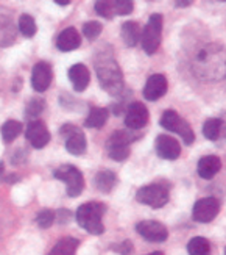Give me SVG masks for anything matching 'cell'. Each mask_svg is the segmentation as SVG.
Masks as SVG:
<instances>
[{
	"instance_id": "33",
	"label": "cell",
	"mask_w": 226,
	"mask_h": 255,
	"mask_svg": "<svg viewBox=\"0 0 226 255\" xmlns=\"http://www.w3.org/2000/svg\"><path fill=\"white\" fill-rule=\"evenodd\" d=\"M116 251H119L120 254H123V255H131V252H133V245L130 241H125V243H122L120 245V249H116Z\"/></svg>"
},
{
	"instance_id": "25",
	"label": "cell",
	"mask_w": 226,
	"mask_h": 255,
	"mask_svg": "<svg viewBox=\"0 0 226 255\" xmlns=\"http://www.w3.org/2000/svg\"><path fill=\"white\" fill-rule=\"evenodd\" d=\"M223 127V121L217 118H211L208 119L205 124H203V135H205L209 141H217L220 136V131Z\"/></svg>"
},
{
	"instance_id": "17",
	"label": "cell",
	"mask_w": 226,
	"mask_h": 255,
	"mask_svg": "<svg viewBox=\"0 0 226 255\" xmlns=\"http://www.w3.org/2000/svg\"><path fill=\"white\" fill-rule=\"evenodd\" d=\"M220 169H222V160L217 157V155H206V157L200 158L198 166H197L198 175L205 180L214 179Z\"/></svg>"
},
{
	"instance_id": "2",
	"label": "cell",
	"mask_w": 226,
	"mask_h": 255,
	"mask_svg": "<svg viewBox=\"0 0 226 255\" xmlns=\"http://www.w3.org/2000/svg\"><path fill=\"white\" fill-rule=\"evenodd\" d=\"M106 212V207L100 202H87L78 207L76 210V223L81 229L92 235H101L105 232L103 227V215Z\"/></svg>"
},
{
	"instance_id": "10",
	"label": "cell",
	"mask_w": 226,
	"mask_h": 255,
	"mask_svg": "<svg viewBox=\"0 0 226 255\" xmlns=\"http://www.w3.org/2000/svg\"><path fill=\"white\" fill-rule=\"evenodd\" d=\"M60 133L66 138V149L72 155H83L86 152V136L84 133L72 124H64Z\"/></svg>"
},
{
	"instance_id": "29",
	"label": "cell",
	"mask_w": 226,
	"mask_h": 255,
	"mask_svg": "<svg viewBox=\"0 0 226 255\" xmlns=\"http://www.w3.org/2000/svg\"><path fill=\"white\" fill-rule=\"evenodd\" d=\"M101 30H103V27H101L100 22L97 20H90V22H86L84 27H83V35L89 39V41H95L98 36Z\"/></svg>"
},
{
	"instance_id": "13",
	"label": "cell",
	"mask_w": 226,
	"mask_h": 255,
	"mask_svg": "<svg viewBox=\"0 0 226 255\" xmlns=\"http://www.w3.org/2000/svg\"><path fill=\"white\" fill-rule=\"evenodd\" d=\"M149 110L141 102H133L127 108V116H125V124L131 130H141L147 124H149Z\"/></svg>"
},
{
	"instance_id": "32",
	"label": "cell",
	"mask_w": 226,
	"mask_h": 255,
	"mask_svg": "<svg viewBox=\"0 0 226 255\" xmlns=\"http://www.w3.org/2000/svg\"><path fill=\"white\" fill-rule=\"evenodd\" d=\"M134 9V3L130 0H116L114 2V13L116 16H127Z\"/></svg>"
},
{
	"instance_id": "9",
	"label": "cell",
	"mask_w": 226,
	"mask_h": 255,
	"mask_svg": "<svg viewBox=\"0 0 226 255\" xmlns=\"http://www.w3.org/2000/svg\"><path fill=\"white\" fill-rule=\"evenodd\" d=\"M220 212V201L217 197H203L192 208V218L197 223H211Z\"/></svg>"
},
{
	"instance_id": "20",
	"label": "cell",
	"mask_w": 226,
	"mask_h": 255,
	"mask_svg": "<svg viewBox=\"0 0 226 255\" xmlns=\"http://www.w3.org/2000/svg\"><path fill=\"white\" fill-rule=\"evenodd\" d=\"M141 36H142V31H141V27L138 22L128 20L122 25V38L125 41L127 46H130V47L138 46V42L141 41Z\"/></svg>"
},
{
	"instance_id": "24",
	"label": "cell",
	"mask_w": 226,
	"mask_h": 255,
	"mask_svg": "<svg viewBox=\"0 0 226 255\" xmlns=\"http://www.w3.org/2000/svg\"><path fill=\"white\" fill-rule=\"evenodd\" d=\"M187 252L189 255H211V245L206 238L195 237L189 241Z\"/></svg>"
},
{
	"instance_id": "18",
	"label": "cell",
	"mask_w": 226,
	"mask_h": 255,
	"mask_svg": "<svg viewBox=\"0 0 226 255\" xmlns=\"http://www.w3.org/2000/svg\"><path fill=\"white\" fill-rule=\"evenodd\" d=\"M80 44H81V36L74 27L63 30L58 35V38H56V47L61 52H72L80 47Z\"/></svg>"
},
{
	"instance_id": "23",
	"label": "cell",
	"mask_w": 226,
	"mask_h": 255,
	"mask_svg": "<svg viewBox=\"0 0 226 255\" xmlns=\"http://www.w3.org/2000/svg\"><path fill=\"white\" fill-rule=\"evenodd\" d=\"M78 245H80L78 240H75L72 237L63 238L56 243V246L49 252V255H75Z\"/></svg>"
},
{
	"instance_id": "6",
	"label": "cell",
	"mask_w": 226,
	"mask_h": 255,
	"mask_svg": "<svg viewBox=\"0 0 226 255\" xmlns=\"http://www.w3.org/2000/svg\"><path fill=\"white\" fill-rule=\"evenodd\" d=\"M161 126L165 130H170V131L176 133V135H179L187 146H190L195 139L192 127L187 124L186 119H183L175 112V110H167V112H164V115L161 118Z\"/></svg>"
},
{
	"instance_id": "4",
	"label": "cell",
	"mask_w": 226,
	"mask_h": 255,
	"mask_svg": "<svg viewBox=\"0 0 226 255\" xmlns=\"http://www.w3.org/2000/svg\"><path fill=\"white\" fill-rule=\"evenodd\" d=\"M161 35H162V16L151 14L141 36L142 49L147 55H153L157 52V49L161 46Z\"/></svg>"
},
{
	"instance_id": "1",
	"label": "cell",
	"mask_w": 226,
	"mask_h": 255,
	"mask_svg": "<svg viewBox=\"0 0 226 255\" xmlns=\"http://www.w3.org/2000/svg\"><path fill=\"white\" fill-rule=\"evenodd\" d=\"M94 64L101 88L111 96H122L123 90H125V83H123L122 71L116 58L112 57V53L111 52L98 53Z\"/></svg>"
},
{
	"instance_id": "22",
	"label": "cell",
	"mask_w": 226,
	"mask_h": 255,
	"mask_svg": "<svg viewBox=\"0 0 226 255\" xmlns=\"http://www.w3.org/2000/svg\"><path fill=\"white\" fill-rule=\"evenodd\" d=\"M94 183H95L98 191H101V193H109V191H112V188L116 186L117 177H116V174L112 172V171H100L95 175Z\"/></svg>"
},
{
	"instance_id": "21",
	"label": "cell",
	"mask_w": 226,
	"mask_h": 255,
	"mask_svg": "<svg viewBox=\"0 0 226 255\" xmlns=\"http://www.w3.org/2000/svg\"><path fill=\"white\" fill-rule=\"evenodd\" d=\"M108 110L106 108H100V107H95V108H90V112L84 121V126L87 128H101L108 121Z\"/></svg>"
},
{
	"instance_id": "36",
	"label": "cell",
	"mask_w": 226,
	"mask_h": 255,
	"mask_svg": "<svg viewBox=\"0 0 226 255\" xmlns=\"http://www.w3.org/2000/svg\"><path fill=\"white\" fill-rule=\"evenodd\" d=\"M2 172H3V164L0 163V174H2ZM0 177H2V175H0Z\"/></svg>"
},
{
	"instance_id": "30",
	"label": "cell",
	"mask_w": 226,
	"mask_h": 255,
	"mask_svg": "<svg viewBox=\"0 0 226 255\" xmlns=\"http://www.w3.org/2000/svg\"><path fill=\"white\" fill-rule=\"evenodd\" d=\"M44 108H45V104H44L42 99H33L25 108V116L30 119H35L44 112Z\"/></svg>"
},
{
	"instance_id": "37",
	"label": "cell",
	"mask_w": 226,
	"mask_h": 255,
	"mask_svg": "<svg viewBox=\"0 0 226 255\" xmlns=\"http://www.w3.org/2000/svg\"><path fill=\"white\" fill-rule=\"evenodd\" d=\"M225 255H226V252H225Z\"/></svg>"
},
{
	"instance_id": "16",
	"label": "cell",
	"mask_w": 226,
	"mask_h": 255,
	"mask_svg": "<svg viewBox=\"0 0 226 255\" xmlns=\"http://www.w3.org/2000/svg\"><path fill=\"white\" fill-rule=\"evenodd\" d=\"M167 79L165 75L162 74H153L149 80L145 83V88H144V97L147 101L150 102H154L157 99H161L165 93H167Z\"/></svg>"
},
{
	"instance_id": "19",
	"label": "cell",
	"mask_w": 226,
	"mask_h": 255,
	"mask_svg": "<svg viewBox=\"0 0 226 255\" xmlns=\"http://www.w3.org/2000/svg\"><path fill=\"white\" fill-rule=\"evenodd\" d=\"M69 79H71V82L74 85V90L78 91V93H83L87 88L89 82H90L89 69L81 63L74 64L72 68L69 69Z\"/></svg>"
},
{
	"instance_id": "12",
	"label": "cell",
	"mask_w": 226,
	"mask_h": 255,
	"mask_svg": "<svg viewBox=\"0 0 226 255\" xmlns=\"http://www.w3.org/2000/svg\"><path fill=\"white\" fill-rule=\"evenodd\" d=\"M53 79V72H52V66L45 61H39L35 64L31 72V86L33 90L38 93H44L49 90V86Z\"/></svg>"
},
{
	"instance_id": "27",
	"label": "cell",
	"mask_w": 226,
	"mask_h": 255,
	"mask_svg": "<svg viewBox=\"0 0 226 255\" xmlns=\"http://www.w3.org/2000/svg\"><path fill=\"white\" fill-rule=\"evenodd\" d=\"M19 30H20V33L24 36L33 38L36 35V31H38L35 19H33L31 16H28V14H22L20 19H19Z\"/></svg>"
},
{
	"instance_id": "11",
	"label": "cell",
	"mask_w": 226,
	"mask_h": 255,
	"mask_svg": "<svg viewBox=\"0 0 226 255\" xmlns=\"http://www.w3.org/2000/svg\"><path fill=\"white\" fill-rule=\"evenodd\" d=\"M136 230L142 238L151 243H162L168 237L167 227L159 221H142L136 226Z\"/></svg>"
},
{
	"instance_id": "8",
	"label": "cell",
	"mask_w": 226,
	"mask_h": 255,
	"mask_svg": "<svg viewBox=\"0 0 226 255\" xmlns=\"http://www.w3.org/2000/svg\"><path fill=\"white\" fill-rule=\"evenodd\" d=\"M136 199H138V202L144 205L161 208L168 202V190H167V186L159 185V183L145 185L138 191Z\"/></svg>"
},
{
	"instance_id": "26",
	"label": "cell",
	"mask_w": 226,
	"mask_h": 255,
	"mask_svg": "<svg viewBox=\"0 0 226 255\" xmlns=\"http://www.w3.org/2000/svg\"><path fill=\"white\" fill-rule=\"evenodd\" d=\"M22 131V124L17 123V121H6V123L0 128V133H2V138L5 142H13Z\"/></svg>"
},
{
	"instance_id": "14",
	"label": "cell",
	"mask_w": 226,
	"mask_h": 255,
	"mask_svg": "<svg viewBox=\"0 0 226 255\" xmlns=\"http://www.w3.org/2000/svg\"><path fill=\"white\" fill-rule=\"evenodd\" d=\"M25 136L35 149H42L50 141V133L42 121H31L27 127Z\"/></svg>"
},
{
	"instance_id": "5",
	"label": "cell",
	"mask_w": 226,
	"mask_h": 255,
	"mask_svg": "<svg viewBox=\"0 0 226 255\" xmlns=\"http://www.w3.org/2000/svg\"><path fill=\"white\" fill-rule=\"evenodd\" d=\"M134 135L127 130H117L109 136L106 142L108 155L116 161H123L130 157V144L134 141Z\"/></svg>"
},
{
	"instance_id": "35",
	"label": "cell",
	"mask_w": 226,
	"mask_h": 255,
	"mask_svg": "<svg viewBox=\"0 0 226 255\" xmlns=\"http://www.w3.org/2000/svg\"><path fill=\"white\" fill-rule=\"evenodd\" d=\"M149 255H164L162 252H151V254H149Z\"/></svg>"
},
{
	"instance_id": "7",
	"label": "cell",
	"mask_w": 226,
	"mask_h": 255,
	"mask_svg": "<svg viewBox=\"0 0 226 255\" xmlns=\"http://www.w3.org/2000/svg\"><path fill=\"white\" fill-rule=\"evenodd\" d=\"M55 179H58L61 182L66 183L67 188V194L71 197H76L80 196L81 191L84 190V179L83 174L80 172V169H76L72 164H64L61 168H58L55 171Z\"/></svg>"
},
{
	"instance_id": "15",
	"label": "cell",
	"mask_w": 226,
	"mask_h": 255,
	"mask_svg": "<svg viewBox=\"0 0 226 255\" xmlns=\"http://www.w3.org/2000/svg\"><path fill=\"white\" fill-rule=\"evenodd\" d=\"M154 149L157 157H161L164 160H176L181 155V146L179 142L168 136V135H159L154 141Z\"/></svg>"
},
{
	"instance_id": "3",
	"label": "cell",
	"mask_w": 226,
	"mask_h": 255,
	"mask_svg": "<svg viewBox=\"0 0 226 255\" xmlns=\"http://www.w3.org/2000/svg\"><path fill=\"white\" fill-rule=\"evenodd\" d=\"M195 64L198 66V69L201 74H205L206 79H211L214 75L216 79H222L223 75H226V69H223V66H226V60L222 58V50H212L208 47L206 50H203L198 57Z\"/></svg>"
},
{
	"instance_id": "28",
	"label": "cell",
	"mask_w": 226,
	"mask_h": 255,
	"mask_svg": "<svg viewBox=\"0 0 226 255\" xmlns=\"http://www.w3.org/2000/svg\"><path fill=\"white\" fill-rule=\"evenodd\" d=\"M95 11L97 14L106 19H112L116 16L114 13V0H101V2H95Z\"/></svg>"
},
{
	"instance_id": "31",
	"label": "cell",
	"mask_w": 226,
	"mask_h": 255,
	"mask_svg": "<svg viewBox=\"0 0 226 255\" xmlns=\"http://www.w3.org/2000/svg\"><path fill=\"white\" fill-rule=\"evenodd\" d=\"M55 223V212L52 210H42L36 216V224L41 229H49Z\"/></svg>"
},
{
	"instance_id": "34",
	"label": "cell",
	"mask_w": 226,
	"mask_h": 255,
	"mask_svg": "<svg viewBox=\"0 0 226 255\" xmlns=\"http://www.w3.org/2000/svg\"><path fill=\"white\" fill-rule=\"evenodd\" d=\"M190 5V2H178L176 3V6H189Z\"/></svg>"
}]
</instances>
